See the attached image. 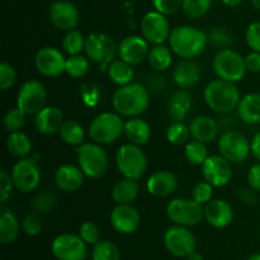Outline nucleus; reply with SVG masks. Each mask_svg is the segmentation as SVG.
<instances>
[{
	"mask_svg": "<svg viewBox=\"0 0 260 260\" xmlns=\"http://www.w3.org/2000/svg\"><path fill=\"white\" fill-rule=\"evenodd\" d=\"M168 41L174 55L183 60H193L202 55L206 50L208 37L200 28L193 25H179L172 29Z\"/></svg>",
	"mask_w": 260,
	"mask_h": 260,
	"instance_id": "obj_1",
	"label": "nucleus"
},
{
	"mask_svg": "<svg viewBox=\"0 0 260 260\" xmlns=\"http://www.w3.org/2000/svg\"><path fill=\"white\" fill-rule=\"evenodd\" d=\"M113 109L122 117H139L150 106V94L142 84L134 83L119 86L112 96Z\"/></svg>",
	"mask_w": 260,
	"mask_h": 260,
	"instance_id": "obj_2",
	"label": "nucleus"
},
{
	"mask_svg": "<svg viewBox=\"0 0 260 260\" xmlns=\"http://www.w3.org/2000/svg\"><path fill=\"white\" fill-rule=\"evenodd\" d=\"M203 98L206 104L213 112L220 114H230L236 111L241 96L235 83L223 79H216L206 85Z\"/></svg>",
	"mask_w": 260,
	"mask_h": 260,
	"instance_id": "obj_3",
	"label": "nucleus"
},
{
	"mask_svg": "<svg viewBox=\"0 0 260 260\" xmlns=\"http://www.w3.org/2000/svg\"><path fill=\"white\" fill-rule=\"evenodd\" d=\"M76 159L85 177L90 179H99L108 170V155L103 149V145L96 142H84L76 147Z\"/></svg>",
	"mask_w": 260,
	"mask_h": 260,
	"instance_id": "obj_4",
	"label": "nucleus"
},
{
	"mask_svg": "<svg viewBox=\"0 0 260 260\" xmlns=\"http://www.w3.org/2000/svg\"><path fill=\"white\" fill-rule=\"evenodd\" d=\"M124 123L117 112H103L91 121L89 136L91 141L99 145H108L119 140L124 135Z\"/></svg>",
	"mask_w": 260,
	"mask_h": 260,
	"instance_id": "obj_5",
	"label": "nucleus"
},
{
	"mask_svg": "<svg viewBox=\"0 0 260 260\" xmlns=\"http://www.w3.org/2000/svg\"><path fill=\"white\" fill-rule=\"evenodd\" d=\"M116 165L123 178L139 180L146 173L147 157L139 145L128 142L117 150Z\"/></svg>",
	"mask_w": 260,
	"mask_h": 260,
	"instance_id": "obj_6",
	"label": "nucleus"
},
{
	"mask_svg": "<svg viewBox=\"0 0 260 260\" xmlns=\"http://www.w3.org/2000/svg\"><path fill=\"white\" fill-rule=\"evenodd\" d=\"M167 216L173 225L192 228L205 218V206L193 198H174L168 203Z\"/></svg>",
	"mask_w": 260,
	"mask_h": 260,
	"instance_id": "obj_7",
	"label": "nucleus"
},
{
	"mask_svg": "<svg viewBox=\"0 0 260 260\" xmlns=\"http://www.w3.org/2000/svg\"><path fill=\"white\" fill-rule=\"evenodd\" d=\"M84 51L91 62L107 70L109 63L116 60V56H118V45H116L111 36L95 32L86 37Z\"/></svg>",
	"mask_w": 260,
	"mask_h": 260,
	"instance_id": "obj_8",
	"label": "nucleus"
},
{
	"mask_svg": "<svg viewBox=\"0 0 260 260\" xmlns=\"http://www.w3.org/2000/svg\"><path fill=\"white\" fill-rule=\"evenodd\" d=\"M212 66L218 79H223L231 83L243 80L248 71L243 56L231 48H223L218 51L213 58Z\"/></svg>",
	"mask_w": 260,
	"mask_h": 260,
	"instance_id": "obj_9",
	"label": "nucleus"
},
{
	"mask_svg": "<svg viewBox=\"0 0 260 260\" xmlns=\"http://www.w3.org/2000/svg\"><path fill=\"white\" fill-rule=\"evenodd\" d=\"M164 246L170 255L178 259L188 258L196 251L197 239L189 228L180 225H173L168 229L162 236Z\"/></svg>",
	"mask_w": 260,
	"mask_h": 260,
	"instance_id": "obj_10",
	"label": "nucleus"
},
{
	"mask_svg": "<svg viewBox=\"0 0 260 260\" xmlns=\"http://www.w3.org/2000/svg\"><path fill=\"white\" fill-rule=\"evenodd\" d=\"M218 152L231 164H241L251 154V144L248 137L235 129L225 131L218 139Z\"/></svg>",
	"mask_w": 260,
	"mask_h": 260,
	"instance_id": "obj_11",
	"label": "nucleus"
},
{
	"mask_svg": "<svg viewBox=\"0 0 260 260\" xmlns=\"http://www.w3.org/2000/svg\"><path fill=\"white\" fill-rule=\"evenodd\" d=\"M88 244L80 235L63 233L56 236L51 244V251L56 260H85L88 258Z\"/></svg>",
	"mask_w": 260,
	"mask_h": 260,
	"instance_id": "obj_12",
	"label": "nucleus"
},
{
	"mask_svg": "<svg viewBox=\"0 0 260 260\" xmlns=\"http://www.w3.org/2000/svg\"><path fill=\"white\" fill-rule=\"evenodd\" d=\"M15 189L22 193H30L40 187L41 170L36 160L24 157L19 159L10 170Z\"/></svg>",
	"mask_w": 260,
	"mask_h": 260,
	"instance_id": "obj_13",
	"label": "nucleus"
},
{
	"mask_svg": "<svg viewBox=\"0 0 260 260\" xmlns=\"http://www.w3.org/2000/svg\"><path fill=\"white\" fill-rule=\"evenodd\" d=\"M47 91L38 80H28L17 93V107L25 114H36L46 107Z\"/></svg>",
	"mask_w": 260,
	"mask_h": 260,
	"instance_id": "obj_14",
	"label": "nucleus"
},
{
	"mask_svg": "<svg viewBox=\"0 0 260 260\" xmlns=\"http://www.w3.org/2000/svg\"><path fill=\"white\" fill-rule=\"evenodd\" d=\"M35 66L38 73L46 78H58L65 73L66 57L58 48L46 46L36 53Z\"/></svg>",
	"mask_w": 260,
	"mask_h": 260,
	"instance_id": "obj_15",
	"label": "nucleus"
},
{
	"mask_svg": "<svg viewBox=\"0 0 260 260\" xmlns=\"http://www.w3.org/2000/svg\"><path fill=\"white\" fill-rule=\"evenodd\" d=\"M170 29L167 15L157 10L146 13L141 19V33L150 45H162L169 40Z\"/></svg>",
	"mask_w": 260,
	"mask_h": 260,
	"instance_id": "obj_16",
	"label": "nucleus"
},
{
	"mask_svg": "<svg viewBox=\"0 0 260 260\" xmlns=\"http://www.w3.org/2000/svg\"><path fill=\"white\" fill-rule=\"evenodd\" d=\"M48 19L55 28L69 32L76 29L80 22V14L74 3L69 0H56L48 8Z\"/></svg>",
	"mask_w": 260,
	"mask_h": 260,
	"instance_id": "obj_17",
	"label": "nucleus"
},
{
	"mask_svg": "<svg viewBox=\"0 0 260 260\" xmlns=\"http://www.w3.org/2000/svg\"><path fill=\"white\" fill-rule=\"evenodd\" d=\"M202 175L215 188L226 187L233 179V164L222 155H211L203 162Z\"/></svg>",
	"mask_w": 260,
	"mask_h": 260,
	"instance_id": "obj_18",
	"label": "nucleus"
},
{
	"mask_svg": "<svg viewBox=\"0 0 260 260\" xmlns=\"http://www.w3.org/2000/svg\"><path fill=\"white\" fill-rule=\"evenodd\" d=\"M150 43L144 36L131 35L124 37L118 45V57L129 65H140L147 60Z\"/></svg>",
	"mask_w": 260,
	"mask_h": 260,
	"instance_id": "obj_19",
	"label": "nucleus"
},
{
	"mask_svg": "<svg viewBox=\"0 0 260 260\" xmlns=\"http://www.w3.org/2000/svg\"><path fill=\"white\" fill-rule=\"evenodd\" d=\"M109 221L117 233L128 235L139 229L141 217L132 205H117L109 215Z\"/></svg>",
	"mask_w": 260,
	"mask_h": 260,
	"instance_id": "obj_20",
	"label": "nucleus"
},
{
	"mask_svg": "<svg viewBox=\"0 0 260 260\" xmlns=\"http://www.w3.org/2000/svg\"><path fill=\"white\" fill-rule=\"evenodd\" d=\"M205 220L213 229H226L234 221V210L225 200H211L205 205Z\"/></svg>",
	"mask_w": 260,
	"mask_h": 260,
	"instance_id": "obj_21",
	"label": "nucleus"
},
{
	"mask_svg": "<svg viewBox=\"0 0 260 260\" xmlns=\"http://www.w3.org/2000/svg\"><path fill=\"white\" fill-rule=\"evenodd\" d=\"M85 174L79 165L63 164L55 172V184L60 190L73 193L80 189L84 184Z\"/></svg>",
	"mask_w": 260,
	"mask_h": 260,
	"instance_id": "obj_22",
	"label": "nucleus"
},
{
	"mask_svg": "<svg viewBox=\"0 0 260 260\" xmlns=\"http://www.w3.org/2000/svg\"><path fill=\"white\" fill-rule=\"evenodd\" d=\"M63 122V113L58 107L46 106L35 114V127L40 134L53 135L60 132Z\"/></svg>",
	"mask_w": 260,
	"mask_h": 260,
	"instance_id": "obj_23",
	"label": "nucleus"
},
{
	"mask_svg": "<svg viewBox=\"0 0 260 260\" xmlns=\"http://www.w3.org/2000/svg\"><path fill=\"white\" fill-rule=\"evenodd\" d=\"M178 179L169 170H159L149 177L146 189L154 197H168L177 190Z\"/></svg>",
	"mask_w": 260,
	"mask_h": 260,
	"instance_id": "obj_24",
	"label": "nucleus"
},
{
	"mask_svg": "<svg viewBox=\"0 0 260 260\" xmlns=\"http://www.w3.org/2000/svg\"><path fill=\"white\" fill-rule=\"evenodd\" d=\"M201 66L193 60H183L173 71V80L180 89H189L201 80Z\"/></svg>",
	"mask_w": 260,
	"mask_h": 260,
	"instance_id": "obj_25",
	"label": "nucleus"
},
{
	"mask_svg": "<svg viewBox=\"0 0 260 260\" xmlns=\"http://www.w3.org/2000/svg\"><path fill=\"white\" fill-rule=\"evenodd\" d=\"M190 136L193 140L210 144L217 139L218 124L210 116H197L189 123Z\"/></svg>",
	"mask_w": 260,
	"mask_h": 260,
	"instance_id": "obj_26",
	"label": "nucleus"
},
{
	"mask_svg": "<svg viewBox=\"0 0 260 260\" xmlns=\"http://www.w3.org/2000/svg\"><path fill=\"white\" fill-rule=\"evenodd\" d=\"M236 112L240 121L250 126L260 124V94L249 93L241 96Z\"/></svg>",
	"mask_w": 260,
	"mask_h": 260,
	"instance_id": "obj_27",
	"label": "nucleus"
},
{
	"mask_svg": "<svg viewBox=\"0 0 260 260\" xmlns=\"http://www.w3.org/2000/svg\"><path fill=\"white\" fill-rule=\"evenodd\" d=\"M193 101L190 94L185 89L173 94L168 102V114L173 121H184L192 109Z\"/></svg>",
	"mask_w": 260,
	"mask_h": 260,
	"instance_id": "obj_28",
	"label": "nucleus"
},
{
	"mask_svg": "<svg viewBox=\"0 0 260 260\" xmlns=\"http://www.w3.org/2000/svg\"><path fill=\"white\" fill-rule=\"evenodd\" d=\"M151 127L145 119L140 117H132L124 123V136L131 144L141 145L147 144L151 139Z\"/></svg>",
	"mask_w": 260,
	"mask_h": 260,
	"instance_id": "obj_29",
	"label": "nucleus"
},
{
	"mask_svg": "<svg viewBox=\"0 0 260 260\" xmlns=\"http://www.w3.org/2000/svg\"><path fill=\"white\" fill-rule=\"evenodd\" d=\"M140 192V187L137 180L129 179V178H123L118 180L112 188V200L117 205H132L135 200L137 198Z\"/></svg>",
	"mask_w": 260,
	"mask_h": 260,
	"instance_id": "obj_30",
	"label": "nucleus"
},
{
	"mask_svg": "<svg viewBox=\"0 0 260 260\" xmlns=\"http://www.w3.org/2000/svg\"><path fill=\"white\" fill-rule=\"evenodd\" d=\"M20 223L14 212L8 208L0 211V243L10 244L18 238L20 230Z\"/></svg>",
	"mask_w": 260,
	"mask_h": 260,
	"instance_id": "obj_31",
	"label": "nucleus"
},
{
	"mask_svg": "<svg viewBox=\"0 0 260 260\" xmlns=\"http://www.w3.org/2000/svg\"><path fill=\"white\" fill-rule=\"evenodd\" d=\"M7 150L18 159H24L32 151V141L24 132H10L7 137Z\"/></svg>",
	"mask_w": 260,
	"mask_h": 260,
	"instance_id": "obj_32",
	"label": "nucleus"
},
{
	"mask_svg": "<svg viewBox=\"0 0 260 260\" xmlns=\"http://www.w3.org/2000/svg\"><path fill=\"white\" fill-rule=\"evenodd\" d=\"M107 74L108 78L111 79L112 83H114L118 86H124L127 84H131L134 80V69L132 65L124 62L123 60H114L107 68Z\"/></svg>",
	"mask_w": 260,
	"mask_h": 260,
	"instance_id": "obj_33",
	"label": "nucleus"
},
{
	"mask_svg": "<svg viewBox=\"0 0 260 260\" xmlns=\"http://www.w3.org/2000/svg\"><path fill=\"white\" fill-rule=\"evenodd\" d=\"M173 51L170 47L162 43V45H154L150 48L147 61L149 65L156 71H165L172 66L173 63Z\"/></svg>",
	"mask_w": 260,
	"mask_h": 260,
	"instance_id": "obj_34",
	"label": "nucleus"
},
{
	"mask_svg": "<svg viewBox=\"0 0 260 260\" xmlns=\"http://www.w3.org/2000/svg\"><path fill=\"white\" fill-rule=\"evenodd\" d=\"M58 134H60L61 140L69 146L78 147L83 145L85 140V129L75 119H69L63 122Z\"/></svg>",
	"mask_w": 260,
	"mask_h": 260,
	"instance_id": "obj_35",
	"label": "nucleus"
},
{
	"mask_svg": "<svg viewBox=\"0 0 260 260\" xmlns=\"http://www.w3.org/2000/svg\"><path fill=\"white\" fill-rule=\"evenodd\" d=\"M189 126L182 121H173L167 129V140L173 146H183L190 141Z\"/></svg>",
	"mask_w": 260,
	"mask_h": 260,
	"instance_id": "obj_36",
	"label": "nucleus"
},
{
	"mask_svg": "<svg viewBox=\"0 0 260 260\" xmlns=\"http://www.w3.org/2000/svg\"><path fill=\"white\" fill-rule=\"evenodd\" d=\"M90 70V60L83 55H73L66 58L65 73L74 79H81Z\"/></svg>",
	"mask_w": 260,
	"mask_h": 260,
	"instance_id": "obj_37",
	"label": "nucleus"
},
{
	"mask_svg": "<svg viewBox=\"0 0 260 260\" xmlns=\"http://www.w3.org/2000/svg\"><path fill=\"white\" fill-rule=\"evenodd\" d=\"M184 156L190 164L202 167L203 162L210 156L207 144L197 141V140H190L187 145H184Z\"/></svg>",
	"mask_w": 260,
	"mask_h": 260,
	"instance_id": "obj_38",
	"label": "nucleus"
},
{
	"mask_svg": "<svg viewBox=\"0 0 260 260\" xmlns=\"http://www.w3.org/2000/svg\"><path fill=\"white\" fill-rule=\"evenodd\" d=\"M85 41L83 33L78 29H71L66 32L62 40V48L69 56L80 55L81 51L85 50Z\"/></svg>",
	"mask_w": 260,
	"mask_h": 260,
	"instance_id": "obj_39",
	"label": "nucleus"
},
{
	"mask_svg": "<svg viewBox=\"0 0 260 260\" xmlns=\"http://www.w3.org/2000/svg\"><path fill=\"white\" fill-rule=\"evenodd\" d=\"M91 260H121L119 249L109 240H101L94 245Z\"/></svg>",
	"mask_w": 260,
	"mask_h": 260,
	"instance_id": "obj_40",
	"label": "nucleus"
},
{
	"mask_svg": "<svg viewBox=\"0 0 260 260\" xmlns=\"http://www.w3.org/2000/svg\"><path fill=\"white\" fill-rule=\"evenodd\" d=\"M28 114H25L24 112L22 111L18 107H14V108H9L7 112H5L4 117H3V124H4L5 131L10 132H17L20 131V129L24 127L25 124V117Z\"/></svg>",
	"mask_w": 260,
	"mask_h": 260,
	"instance_id": "obj_41",
	"label": "nucleus"
},
{
	"mask_svg": "<svg viewBox=\"0 0 260 260\" xmlns=\"http://www.w3.org/2000/svg\"><path fill=\"white\" fill-rule=\"evenodd\" d=\"M212 0H183L182 9L187 17L198 19L207 14Z\"/></svg>",
	"mask_w": 260,
	"mask_h": 260,
	"instance_id": "obj_42",
	"label": "nucleus"
},
{
	"mask_svg": "<svg viewBox=\"0 0 260 260\" xmlns=\"http://www.w3.org/2000/svg\"><path fill=\"white\" fill-rule=\"evenodd\" d=\"M79 235L88 245H95L101 241V229L91 221H85L79 229Z\"/></svg>",
	"mask_w": 260,
	"mask_h": 260,
	"instance_id": "obj_43",
	"label": "nucleus"
},
{
	"mask_svg": "<svg viewBox=\"0 0 260 260\" xmlns=\"http://www.w3.org/2000/svg\"><path fill=\"white\" fill-rule=\"evenodd\" d=\"M207 37L208 42H211L213 46L221 48V50L229 48L231 43L234 42V37L231 36V33L229 30L223 29V28H215V29L210 30Z\"/></svg>",
	"mask_w": 260,
	"mask_h": 260,
	"instance_id": "obj_44",
	"label": "nucleus"
},
{
	"mask_svg": "<svg viewBox=\"0 0 260 260\" xmlns=\"http://www.w3.org/2000/svg\"><path fill=\"white\" fill-rule=\"evenodd\" d=\"M213 188L215 187L208 182H206V180L197 183L192 188V198L197 201L198 203L205 206L206 203H208L213 198Z\"/></svg>",
	"mask_w": 260,
	"mask_h": 260,
	"instance_id": "obj_45",
	"label": "nucleus"
},
{
	"mask_svg": "<svg viewBox=\"0 0 260 260\" xmlns=\"http://www.w3.org/2000/svg\"><path fill=\"white\" fill-rule=\"evenodd\" d=\"M17 81V71L10 63H0V88L3 91H7L12 88Z\"/></svg>",
	"mask_w": 260,
	"mask_h": 260,
	"instance_id": "obj_46",
	"label": "nucleus"
},
{
	"mask_svg": "<svg viewBox=\"0 0 260 260\" xmlns=\"http://www.w3.org/2000/svg\"><path fill=\"white\" fill-rule=\"evenodd\" d=\"M55 201H56V198L52 193L42 192L33 198L32 207H33V210H36L37 212H40V213L48 212L50 210H52L53 205H55Z\"/></svg>",
	"mask_w": 260,
	"mask_h": 260,
	"instance_id": "obj_47",
	"label": "nucleus"
},
{
	"mask_svg": "<svg viewBox=\"0 0 260 260\" xmlns=\"http://www.w3.org/2000/svg\"><path fill=\"white\" fill-rule=\"evenodd\" d=\"M22 231L28 236H37L42 231V222L41 218L37 215H27L23 217L22 222Z\"/></svg>",
	"mask_w": 260,
	"mask_h": 260,
	"instance_id": "obj_48",
	"label": "nucleus"
},
{
	"mask_svg": "<svg viewBox=\"0 0 260 260\" xmlns=\"http://www.w3.org/2000/svg\"><path fill=\"white\" fill-rule=\"evenodd\" d=\"M14 188V182H13L10 173H8L5 169L0 170V202H7L12 196Z\"/></svg>",
	"mask_w": 260,
	"mask_h": 260,
	"instance_id": "obj_49",
	"label": "nucleus"
},
{
	"mask_svg": "<svg viewBox=\"0 0 260 260\" xmlns=\"http://www.w3.org/2000/svg\"><path fill=\"white\" fill-rule=\"evenodd\" d=\"M152 4L157 12L165 15H172L182 9L183 0H152Z\"/></svg>",
	"mask_w": 260,
	"mask_h": 260,
	"instance_id": "obj_50",
	"label": "nucleus"
},
{
	"mask_svg": "<svg viewBox=\"0 0 260 260\" xmlns=\"http://www.w3.org/2000/svg\"><path fill=\"white\" fill-rule=\"evenodd\" d=\"M245 40L251 50L260 52V22H254L248 25L245 32Z\"/></svg>",
	"mask_w": 260,
	"mask_h": 260,
	"instance_id": "obj_51",
	"label": "nucleus"
},
{
	"mask_svg": "<svg viewBox=\"0 0 260 260\" xmlns=\"http://www.w3.org/2000/svg\"><path fill=\"white\" fill-rule=\"evenodd\" d=\"M248 183L254 192L260 193V161L251 165L248 173Z\"/></svg>",
	"mask_w": 260,
	"mask_h": 260,
	"instance_id": "obj_52",
	"label": "nucleus"
},
{
	"mask_svg": "<svg viewBox=\"0 0 260 260\" xmlns=\"http://www.w3.org/2000/svg\"><path fill=\"white\" fill-rule=\"evenodd\" d=\"M244 60H245L246 70L250 73H260V52L251 51L244 57Z\"/></svg>",
	"mask_w": 260,
	"mask_h": 260,
	"instance_id": "obj_53",
	"label": "nucleus"
},
{
	"mask_svg": "<svg viewBox=\"0 0 260 260\" xmlns=\"http://www.w3.org/2000/svg\"><path fill=\"white\" fill-rule=\"evenodd\" d=\"M250 144H251V155L255 157L256 161H260V129L255 135H254Z\"/></svg>",
	"mask_w": 260,
	"mask_h": 260,
	"instance_id": "obj_54",
	"label": "nucleus"
},
{
	"mask_svg": "<svg viewBox=\"0 0 260 260\" xmlns=\"http://www.w3.org/2000/svg\"><path fill=\"white\" fill-rule=\"evenodd\" d=\"M239 198H240L241 202H245V203H254L255 202L256 197L254 194V190L251 189H241L239 192Z\"/></svg>",
	"mask_w": 260,
	"mask_h": 260,
	"instance_id": "obj_55",
	"label": "nucleus"
},
{
	"mask_svg": "<svg viewBox=\"0 0 260 260\" xmlns=\"http://www.w3.org/2000/svg\"><path fill=\"white\" fill-rule=\"evenodd\" d=\"M226 7H230V8H235L238 5H240L243 3V0H221Z\"/></svg>",
	"mask_w": 260,
	"mask_h": 260,
	"instance_id": "obj_56",
	"label": "nucleus"
},
{
	"mask_svg": "<svg viewBox=\"0 0 260 260\" xmlns=\"http://www.w3.org/2000/svg\"><path fill=\"white\" fill-rule=\"evenodd\" d=\"M187 259L188 260H203V255L201 253H198L197 250H196V251H193V253L190 254V255L188 256Z\"/></svg>",
	"mask_w": 260,
	"mask_h": 260,
	"instance_id": "obj_57",
	"label": "nucleus"
},
{
	"mask_svg": "<svg viewBox=\"0 0 260 260\" xmlns=\"http://www.w3.org/2000/svg\"><path fill=\"white\" fill-rule=\"evenodd\" d=\"M246 260H260V253H254L251 254Z\"/></svg>",
	"mask_w": 260,
	"mask_h": 260,
	"instance_id": "obj_58",
	"label": "nucleus"
},
{
	"mask_svg": "<svg viewBox=\"0 0 260 260\" xmlns=\"http://www.w3.org/2000/svg\"><path fill=\"white\" fill-rule=\"evenodd\" d=\"M250 3L253 4V7L255 8V9L260 10V0H250Z\"/></svg>",
	"mask_w": 260,
	"mask_h": 260,
	"instance_id": "obj_59",
	"label": "nucleus"
}]
</instances>
